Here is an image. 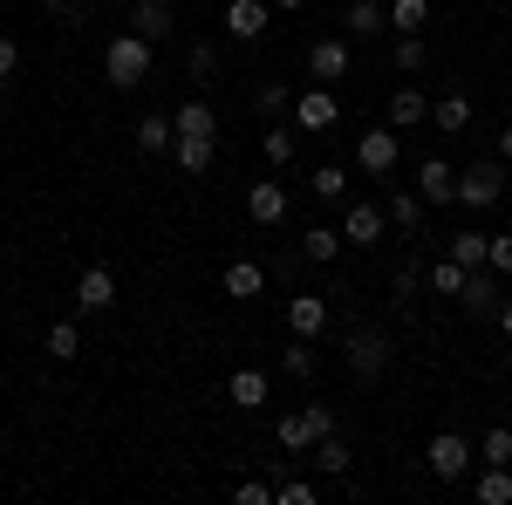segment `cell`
I'll return each instance as SVG.
<instances>
[{
  "mask_svg": "<svg viewBox=\"0 0 512 505\" xmlns=\"http://www.w3.org/2000/svg\"><path fill=\"white\" fill-rule=\"evenodd\" d=\"M151 55H158V41L123 28V35L103 48V82H110V89H144V82H151Z\"/></svg>",
  "mask_w": 512,
  "mask_h": 505,
  "instance_id": "1",
  "label": "cell"
},
{
  "mask_svg": "<svg viewBox=\"0 0 512 505\" xmlns=\"http://www.w3.org/2000/svg\"><path fill=\"white\" fill-rule=\"evenodd\" d=\"M390 335L383 328H349V342H342V362H349L355 383H383L390 376Z\"/></svg>",
  "mask_w": 512,
  "mask_h": 505,
  "instance_id": "2",
  "label": "cell"
},
{
  "mask_svg": "<svg viewBox=\"0 0 512 505\" xmlns=\"http://www.w3.org/2000/svg\"><path fill=\"white\" fill-rule=\"evenodd\" d=\"M472 465H478V444H472V437H458V430H437L431 451H424V471H431L437 485H465Z\"/></svg>",
  "mask_w": 512,
  "mask_h": 505,
  "instance_id": "3",
  "label": "cell"
},
{
  "mask_svg": "<svg viewBox=\"0 0 512 505\" xmlns=\"http://www.w3.org/2000/svg\"><path fill=\"white\" fill-rule=\"evenodd\" d=\"M328 430H335V410H328V403H308V410H287V417L274 424V437H280V451L308 458V451H315Z\"/></svg>",
  "mask_w": 512,
  "mask_h": 505,
  "instance_id": "4",
  "label": "cell"
},
{
  "mask_svg": "<svg viewBox=\"0 0 512 505\" xmlns=\"http://www.w3.org/2000/svg\"><path fill=\"white\" fill-rule=\"evenodd\" d=\"M506 164H499V157H478V164H465V171H458V205H472V212H492V205H499V198H506Z\"/></svg>",
  "mask_w": 512,
  "mask_h": 505,
  "instance_id": "5",
  "label": "cell"
},
{
  "mask_svg": "<svg viewBox=\"0 0 512 505\" xmlns=\"http://www.w3.org/2000/svg\"><path fill=\"white\" fill-rule=\"evenodd\" d=\"M396 157H403V130H396V123H383V130H362V137H355V164H362L369 178H390Z\"/></svg>",
  "mask_w": 512,
  "mask_h": 505,
  "instance_id": "6",
  "label": "cell"
},
{
  "mask_svg": "<svg viewBox=\"0 0 512 505\" xmlns=\"http://www.w3.org/2000/svg\"><path fill=\"white\" fill-rule=\"evenodd\" d=\"M233 41H260L274 28V0H226V21H219Z\"/></svg>",
  "mask_w": 512,
  "mask_h": 505,
  "instance_id": "7",
  "label": "cell"
},
{
  "mask_svg": "<svg viewBox=\"0 0 512 505\" xmlns=\"http://www.w3.org/2000/svg\"><path fill=\"white\" fill-rule=\"evenodd\" d=\"M383 226H390V212H383V205H369V198H355L349 212H342V239L362 246V253H369V246H383Z\"/></svg>",
  "mask_w": 512,
  "mask_h": 505,
  "instance_id": "8",
  "label": "cell"
},
{
  "mask_svg": "<svg viewBox=\"0 0 512 505\" xmlns=\"http://www.w3.org/2000/svg\"><path fill=\"white\" fill-rule=\"evenodd\" d=\"M117 308V273L110 267H82L76 273V314H110Z\"/></svg>",
  "mask_w": 512,
  "mask_h": 505,
  "instance_id": "9",
  "label": "cell"
},
{
  "mask_svg": "<svg viewBox=\"0 0 512 505\" xmlns=\"http://www.w3.org/2000/svg\"><path fill=\"white\" fill-rule=\"evenodd\" d=\"M383 212H390V226L403 239H417V233H424V219H431V205H424V192H417V185H396V192L383 198Z\"/></svg>",
  "mask_w": 512,
  "mask_h": 505,
  "instance_id": "10",
  "label": "cell"
},
{
  "mask_svg": "<svg viewBox=\"0 0 512 505\" xmlns=\"http://www.w3.org/2000/svg\"><path fill=\"white\" fill-rule=\"evenodd\" d=\"M308 76H315L321 89H335V82L349 76V41H342V35H321L315 48H308Z\"/></svg>",
  "mask_w": 512,
  "mask_h": 505,
  "instance_id": "11",
  "label": "cell"
},
{
  "mask_svg": "<svg viewBox=\"0 0 512 505\" xmlns=\"http://www.w3.org/2000/svg\"><path fill=\"white\" fill-rule=\"evenodd\" d=\"M417 192H424V205H458V171L444 157H424L417 164Z\"/></svg>",
  "mask_w": 512,
  "mask_h": 505,
  "instance_id": "12",
  "label": "cell"
},
{
  "mask_svg": "<svg viewBox=\"0 0 512 505\" xmlns=\"http://www.w3.org/2000/svg\"><path fill=\"white\" fill-rule=\"evenodd\" d=\"M321 328H328V294H294V301H287V335L315 342Z\"/></svg>",
  "mask_w": 512,
  "mask_h": 505,
  "instance_id": "13",
  "label": "cell"
},
{
  "mask_svg": "<svg viewBox=\"0 0 512 505\" xmlns=\"http://www.w3.org/2000/svg\"><path fill=\"white\" fill-rule=\"evenodd\" d=\"M130 137H137V151H144V157H164L171 144H178V123L164 117V110H144V117L130 123Z\"/></svg>",
  "mask_w": 512,
  "mask_h": 505,
  "instance_id": "14",
  "label": "cell"
},
{
  "mask_svg": "<svg viewBox=\"0 0 512 505\" xmlns=\"http://www.w3.org/2000/svg\"><path fill=\"white\" fill-rule=\"evenodd\" d=\"M246 219L253 226H280L287 219V185H274V178L267 185H246Z\"/></svg>",
  "mask_w": 512,
  "mask_h": 505,
  "instance_id": "15",
  "label": "cell"
},
{
  "mask_svg": "<svg viewBox=\"0 0 512 505\" xmlns=\"http://www.w3.org/2000/svg\"><path fill=\"white\" fill-rule=\"evenodd\" d=\"M294 123H301V130H335V89H301V96H294Z\"/></svg>",
  "mask_w": 512,
  "mask_h": 505,
  "instance_id": "16",
  "label": "cell"
},
{
  "mask_svg": "<svg viewBox=\"0 0 512 505\" xmlns=\"http://www.w3.org/2000/svg\"><path fill=\"white\" fill-rule=\"evenodd\" d=\"M458 308H465V314H492V308H499V273L472 267V273H465V287H458Z\"/></svg>",
  "mask_w": 512,
  "mask_h": 505,
  "instance_id": "17",
  "label": "cell"
},
{
  "mask_svg": "<svg viewBox=\"0 0 512 505\" xmlns=\"http://www.w3.org/2000/svg\"><path fill=\"white\" fill-rule=\"evenodd\" d=\"M130 28H137L144 41H171L178 14H171V0H137V7H130Z\"/></svg>",
  "mask_w": 512,
  "mask_h": 505,
  "instance_id": "18",
  "label": "cell"
},
{
  "mask_svg": "<svg viewBox=\"0 0 512 505\" xmlns=\"http://www.w3.org/2000/svg\"><path fill=\"white\" fill-rule=\"evenodd\" d=\"M390 123H396V130H424V123H431V96L403 82V89L390 96Z\"/></svg>",
  "mask_w": 512,
  "mask_h": 505,
  "instance_id": "19",
  "label": "cell"
},
{
  "mask_svg": "<svg viewBox=\"0 0 512 505\" xmlns=\"http://www.w3.org/2000/svg\"><path fill=\"white\" fill-rule=\"evenodd\" d=\"M219 287H226L233 301H260V294H267V267H260V260H233Z\"/></svg>",
  "mask_w": 512,
  "mask_h": 505,
  "instance_id": "20",
  "label": "cell"
},
{
  "mask_svg": "<svg viewBox=\"0 0 512 505\" xmlns=\"http://www.w3.org/2000/svg\"><path fill=\"white\" fill-rule=\"evenodd\" d=\"M171 123H178V137H219V110H212L205 96L178 103V110H171Z\"/></svg>",
  "mask_w": 512,
  "mask_h": 505,
  "instance_id": "21",
  "label": "cell"
},
{
  "mask_svg": "<svg viewBox=\"0 0 512 505\" xmlns=\"http://www.w3.org/2000/svg\"><path fill=\"white\" fill-rule=\"evenodd\" d=\"M171 157H178V171H185V178H205V171H212V157H219V137H178Z\"/></svg>",
  "mask_w": 512,
  "mask_h": 505,
  "instance_id": "22",
  "label": "cell"
},
{
  "mask_svg": "<svg viewBox=\"0 0 512 505\" xmlns=\"http://www.w3.org/2000/svg\"><path fill=\"white\" fill-rule=\"evenodd\" d=\"M342 21H349V41H369V35H383V28H390V7H383V0H349V14H342Z\"/></svg>",
  "mask_w": 512,
  "mask_h": 505,
  "instance_id": "23",
  "label": "cell"
},
{
  "mask_svg": "<svg viewBox=\"0 0 512 505\" xmlns=\"http://www.w3.org/2000/svg\"><path fill=\"white\" fill-rule=\"evenodd\" d=\"M308 458H315L321 478H349V465H355V458H349V437H342V430H328V437H321Z\"/></svg>",
  "mask_w": 512,
  "mask_h": 505,
  "instance_id": "24",
  "label": "cell"
},
{
  "mask_svg": "<svg viewBox=\"0 0 512 505\" xmlns=\"http://www.w3.org/2000/svg\"><path fill=\"white\" fill-rule=\"evenodd\" d=\"M472 499L478 505H512V465H478Z\"/></svg>",
  "mask_w": 512,
  "mask_h": 505,
  "instance_id": "25",
  "label": "cell"
},
{
  "mask_svg": "<svg viewBox=\"0 0 512 505\" xmlns=\"http://www.w3.org/2000/svg\"><path fill=\"white\" fill-rule=\"evenodd\" d=\"M342 246H349L342 226H308V233H301V253H308L315 267H335V260H342Z\"/></svg>",
  "mask_w": 512,
  "mask_h": 505,
  "instance_id": "26",
  "label": "cell"
},
{
  "mask_svg": "<svg viewBox=\"0 0 512 505\" xmlns=\"http://www.w3.org/2000/svg\"><path fill=\"white\" fill-rule=\"evenodd\" d=\"M431 123H437V130H465V123H472V96H465V89L431 96Z\"/></svg>",
  "mask_w": 512,
  "mask_h": 505,
  "instance_id": "27",
  "label": "cell"
},
{
  "mask_svg": "<svg viewBox=\"0 0 512 505\" xmlns=\"http://www.w3.org/2000/svg\"><path fill=\"white\" fill-rule=\"evenodd\" d=\"M226 396H233L239 410H260V403H267V369H233Z\"/></svg>",
  "mask_w": 512,
  "mask_h": 505,
  "instance_id": "28",
  "label": "cell"
},
{
  "mask_svg": "<svg viewBox=\"0 0 512 505\" xmlns=\"http://www.w3.org/2000/svg\"><path fill=\"white\" fill-rule=\"evenodd\" d=\"M485 246H492V233H472V226L444 239V253H451V260H458L465 273H472V267H485Z\"/></svg>",
  "mask_w": 512,
  "mask_h": 505,
  "instance_id": "29",
  "label": "cell"
},
{
  "mask_svg": "<svg viewBox=\"0 0 512 505\" xmlns=\"http://www.w3.org/2000/svg\"><path fill=\"white\" fill-rule=\"evenodd\" d=\"M308 192H315L321 205H349V171H342V164H321L315 178H308Z\"/></svg>",
  "mask_w": 512,
  "mask_h": 505,
  "instance_id": "30",
  "label": "cell"
},
{
  "mask_svg": "<svg viewBox=\"0 0 512 505\" xmlns=\"http://www.w3.org/2000/svg\"><path fill=\"white\" fill-rule=\"evenodd\" d=\"M41 349H48V362H76V355H82V328H76V321H55Z\"/></svg>",
  "mask_w": 512,
  "mask_h": 505,
  "instance_id": "31",
  "label": "cell"
},
{
  "mask_svg": "<svg viewBox=\"0 0 512 505\" xmlns=\"http://www.w3.org/2000/svg\"><path fill=\"white\" fill-rule=\"evenodd\" d=\"M424 69H431L424 35H396V76H424Z\"/></svg>",
  "mask_w": 512,
  "mask_h": 505,
  "instance_id": "32",
  "label": "cell"
},
{
  "mask_svg": "<svg viewBox=\"0 0 512 505\" xmlns=\"http://www.w3.org/2000/svg\"><path fill=\"white\" fill-rule=\"evenodd\" d=\"M424 21H431V0H390V28L396 35H424Z\"/></svg>",
  "mask_w": 512,
  "mask_h": 505,
  "instance_id": "33",
  "label": "cell"
},
{
  "mask_svg": "<svg viewBox=\"0 0 512 505\" xmlns=\"http://www.w3.org/2000/svg\"><path fill=\"white\" fill-rule=\"evenodd\" d=\"M280 369H287L294 383H308V376H315V342H301V335H287V349H280Z\"/></svg>",
  "mask_w": 512,
  "mask_h": 505,
  "instance_id": "34",
  "label": "cell"
},
{
  "mask_svg": "<svg viewBox=\"0 0 512 505\" xmlns=\"http://www.w3.org/2000/svg\"><path fill=\"white\" fill-rule=\"evenodd\" d=\"M478 465H512V430L506 424H492L478 437Z\"/></svg>",
  "mask_w": 512,
  "mask_h": 505,
  "instance_id": "35",
  "label": "cell"
},
{
  "mask_svg": "<svg viewBox=\"0 0 512 505\" xmlns=\"http://www.w3.org/2000/svg\"><path fill=\"white\" fill-rule=\"evenodd\" d=\"M417 287H424V267H417V260H403V267L390 273V301H396V308H410V301H417Z\"/></svg>",
  "mask_w": 512,
  "mask_h": 505,
  "instance_id": "36",
  "label": "cell"
},
{
  "mask_svg": "<svg viewBox=\"0 0 512 505\" xmlns=\"http://www.w3.org/2000/svg\"><path fill=\"white\" fill-rule=\"evenodd\" d=\"M185 69H192V82H219V48L212 41H192L185 48Z\"/></svg>",
  "mask_w": 512,
  "mask_h": 505,
  "instance_id": "37",
  "label": "cell"
},
{
  "mask_svg": "<svg viewBox=\"0 0 512 505\" xmlns=\"http://www.w3.org/2000/svg\"><path fill=\"white\" fill-rule=\"evenodd\" d=\"M260 157H267V164H294V123H274V130L260 137Z\"/></svg>",
  "mask_w": 512,
  "mask_h": 505,
  "instance_id": "38",
  "label": "cell"
},
{
  "mask_svg": "<svg viewBox=\"0 0 512 505\" xmlns=\"http://www.w3.org/2000/svg\"><path fill=\"white\" fill-rule=\"evenodd\" d=\"M287 103H294V89H287V82H260V89H253V110H260L267 123H274Z\"/></svg>",
  "mask_w": 512,
  "mask_h": 505,
  "instance_id": "39",
  "label": "cell"
},
{
  "mask_svg": "<svg viewBox=\"0 0 512 505\" xmlns=\"http://www.w3.org/2000/svg\"><path fill=\"white\" fill-rule=\"evenodd\" d=\"M424 280H431V294H451V301H458V287H465V267H458V260L444 253V260H437V267L424 273Z\"/></svg>",
  "mask_w": 512,
  "mask_h": 505,
  "instance_id": "40",
  "label": "cell"
},
{
  "mask_svg": "<svg viewBox=\"0 0 512 505\" xmlns=\"http://www.w3.org/2000/svg\"><path fill=\"white\" fill-rule=\"evenodd\" d=\"M315 499H321V492L308 485V478H280V485H274V505H315Z\"/></svg>",
  "mask_w": 512,
  "mask_h": 505,
  "instance_id": "41",
  "label": "cell"
},
{
  "mask_svg": "<svg viewBox=\"0 0 512 505\" xmlns=\"http://www.w3.org/2000/svg\"><path fill=\"white\" fill-rule=\"evenodd\" d=\"M485 267L499 273V280H512V233H492V246H485Z\"/></svg>",
  "mask_w": 512,
  "mask_h": 505,
  "instance_id": "42",
  "label": "cell"
},
{
  "mask_svg": "<svg viewBox=\"0 0 512 505\" xmlns=\"http://www.w3.org/2000/svg\"><path fill=\"white\" fill-rule=\"evenodd\" d=\"M48 14H55V28H82V21H89L82 0H48Z\"/></svg>",
  "mask_w": 512,
  "mask_h": 505,
  "instance_id": "43",
  "label": "cell"
},
{
  "mask_svg": "<svg viewBox=\"0 0 512 505\" xmlns=\"http://www.w3.org/2000/svg\"><path fill=\"white\" fill-rule=\"evenodd\" d=\"M233 499H239V505H274V485H267V478H239Z\"/></svg>",
  "mask_w": 512,
  "mask_h": 505,
  "instance_id": "44",
  "label": "cell"
},
{
  "mask_svg": "<svg viewBox=\"0 0 512 505\" xmlns=\"http://www.w3.org/2000/svg\"><path fill=\"white\" fill-rule=\"evenodd\" d=\"M7 76H21V48L0 35V82H7Z\"/></svg>",
  "mask_w": 512,
  "mask_h": 505,
  "instance_id": "45",
  "label": "cell"
},
{
  "mask_svg": "<svg viewBox=\"0 0 512 505\" xmlns=\"http://www.w3.org/2000/svg\"><path fill=\"white\" fill-rule=\"evenodd\" d=\"M492 321H499V335L512 342V294H499V308H492Z\"/></svg>",
  "mask_w": 512,
  "mask_h": 505,
  "instance_id": "46",
  "label": "cell"
},
{
  "mask_svg": "<svg viewBox=\"0 0 512 505\" xmlns=\"http://www.w3.org/2000/svg\"><path fill=\"white\" fill-rule=\"evenodd\" d=\"M499 164H512V123L499 130Z\"/></svg>",
  "mask_w": 512,
  "mask_h": 505,
  "instance_id": "47",
  "label": "cell"
},
{
  "mask_svg": "<svg viewBox=\"0 0 512 505\" xmlns=\"http://www.w3.org/2000/svg\"><path fill=\"white\" fill-rule=\"evenodd\" d=\"M301 7H308V0H274V14H301Z\"/></svg>",
  "mask_w": 512,
  "mask_h": 505,
  "instance_id": "48",
  "label": "cell"
},
{
  "mask_svg": "<svg viewBox=\"0 0 512 505\" xmlns=\"http://www.w3.org/2000/svg\"><path fill=\"white\" fill-rule=\"evenodd\" d=\"M499 7H512V0H499Z\"/></svg>",
  "mask_w": 512,
  "mask_h": 505,
  "instance_id": "49",
  "label": "cell"
},
{
  "mask_svg": "<svg viewBox=\"0 0 512 505\" xmlns=\"http://www.w3.org/2000/svg\"><path fill=\"white\" fill-rule=\"evenodd\" d=\"M506 89H512V76H506Z\"/></svg>",
  "mask_w": 512,
  "mask_h": 505,
  "instance_id": "50",
  "label": "cell"
}]
</instances>
